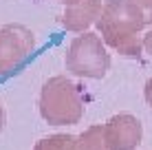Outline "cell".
<instances>
[{
    "instance_id": "obj_1",
    "label": "cell",
    "mask_w": 152,
    "mask_h": 150,
    "mask_svg": "<svg viewBox=\"0 0 152 150\" xmlns=\"http://www.w3.org/2000/svg\"><path fill=\"white\" fill-rule=\"evenodd\" d=\"M102 40L126 58H137L143 51V13L132 0H106L97 18Z\"/></svg>"
},
{
    "instance_id": "obj_2",
    "label": "cell",
    "mask_w": 152,
    "mask_h": 150,
    "mask_svg": "<svg viewBox=\"0 0 152 150\" xmlns=\"http://www.w3.org/2000/svg\"><path fill=\"white\" fill-rule=\"evenodd\" d=\"M38 108L42 119L51 126H73L84 115V97L75 82L53 75L42 84Z\"/></svg>"
},
{
    "instance_id": "obj_3",
    "label": "cell",
    "mask_w": 152,
    "mask_h": 150,
    "mask_svg": "<svg viewBox=\"0 0 152 150\" xmlns=\"http://www.w3.org/2000/svg\"><path fill=\"white\" fill-rule=\"evenodd\" d=\"M110 53L106 51V42L102 35L84 31L75 35L66 51V71L84 80H102L110 71Z\"/></svg>"
},
{
    "instance_id": "obj_4",
    "label": "cell",
    "mask_w": 152,
    "mask_h": 150,
    "mask_svg": "<svg viewBox=\"0 0 152 150\" xmlns=\"http://www.w3.org/2000/svg\"><path fill=\"white\" fill-rule=\"evenodd\" d=\"M35 49V35L24 24H4L0 29V75L13 73Z\"/></svg>"
},
{
    "instance_id": "obj_5",
    "label": "cell",
    "mask_w": 152,
    "mask_h": 150,
    "mask_svg": "<svg viewBox=\"0 0 152 150\" xmlns=\"http://www.w3.org/2000/svg\"><path fill=\"white\" fill-rule=\"evenodd\" d=\"M143 139V126L130 113H117L104 124L106 150H134Z\"/></svg>"
},
{
    "instance_id": "obj_6",
    "label": "cell",
    "mask_w": 152,
    "mask_h": 150,
    "mask_svg": "<svg viewBox=\"0 0 152 150\" xmlns=\"http://www.w3.org/2000/svg\"><path fill=\"white\" fill-rule=\"evenodd\" d=\"M33 150H106L104 141V124L91 126L82 132V135H49L40 141H35Z\"/></svg>"
},
{
    "instance_id": "obj_7",
    "label": "cell",
    "mask_w": 152,
    "mask_h": 150,
    "mask_svg": "<svg viewBox=\"0 0 152 150\" xmlns=\"http://www.w3.org/2000/svg\"><path fill=\"white\" fill-rule=\"evenodd\" d=\"M104 2L102 0H82L75 7H66L64 11L57 15L60 24L66 31H75V33H84L93 22H97L99 13H102Z\"/></svg>"
},
{
    "instance_id": "obj_8",
    "label": "cell",
    "mask_w": 152,
    "mask_h": 150,
    "mask_svg": "<svg viewBox=\"0 0 152 150\" xmlns=\"http://www.w3.org/2000/svg\"><path fill=\"white\" fill-rule=\"evenodd\" d=\"M132 2L141 9L145 24H152V0H132Z\"/></svg>"
},
{
    "instance_id": "obj_9",
    "label": "cell",
    "mask_w": 152,
    "mask_h": 150,
    "mask_svg": "<svg viewBox=\"0 0 152 150\" xmlns=\"http://www.w3.org/2000/svg\"><path fill=\"white\" fill-rule=\"evenodd\" d=\"M143 100H145V104L152 108V77L145 82V86H143Z\"/></svg>"
},
{
    "instance_id": "obj_10",
    "label": "cell",
    "mask_w": 152,
    "mask_h": 150,
    "mask_svg": "<svg viewBox=\"0 0 152 150\" xmlns=\"http://www.w3.org/2000/svg\"><path fill=\"white\" fill-rule=\"evenodd\" d=\"M143 51L152 58V31H148V33L143 35Z\"/></svg>"
},
{
    "instance_id": "obj_11",
    "label": "cell",
    "mask_w": 152,
    "mask_h": 150,
    "mask_svg": "<svg viewBox=\"0 0 152 150\" xmlns=\"http://www.w3.org/2000/svg\"><path fill=\"white\" fill-rule=\"evenodd\" d=\"M4 124H7V113H4V106L0 104V132H2Z\"/></svg>"
}]
</instances>
